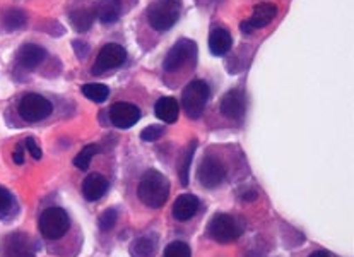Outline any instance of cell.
Here are the masks:
<instances>
[{
  "label": "cell",
  "mask_w": 354,
  "mask_h": 257,
  "mask_svg": "<svg viewBox=\"0 0 354 257\" xmlns=\"http://www.w3.org/2000/svg\"><path fill=\"white\" fill-rule=\"evenodd\" d=\"M137 195L147 208H161L168 201L169 195L168 179L158 170H149L140 179Z\"/></svg>",
  "instance_id": "cell-1"
},
{
  "label": "cell",
  "mask_w": 354,
  "mask_h": 257,
  "mask_svg": "<svg viewBox=\"0 0 354 257\" xmlns=\"http://www.w3.org/2000/svg\"><path fill=\"white\" fill-rule=\"evenodd\" d=\"M182 14V0H154L147 7V21L156 31H168Z\"/></svg>",
  "instance_id": "cell-2"
},
{
  "label": "cell",
  "mask_w": 354,
  "mask_h": 257,
  "mask_svg": "<svg viewBox=\"0 0 354 257\" xmlns=\"http://www.w3.org/2000/svg\"><path fill=\"white\" fill-rule=\"evenodd\" d=\"M71 227V220H68L67 211L62 208H53L45 209V211L39 215L38 220V228L39 233L43 235L48 240H57V238H62L68 231Z\"/></svg>",
  "instance_id": "cell-3"
},
{
  "label": "cell",
  "mask_w": 354,
  "mask_h": 257,
  "mask_svg": "<svg viewBox=\"0 0 354 257\" xmlns=\"http://www.w3.org/2000/svg\"><path fill=\"white\" fill-rule=\"evenodd\" d=\"M209 96H211V89L205 81H192L185 89H183L182 95V107L185 110V114L190 118H198L204 112L205 103H207Z\"/></svg>",
  "instance_id": "cell-4"
},
{
  "label": "cell",
  "mask_w": 354,
  "mask_h": 257,
  "mask_svg": "<svg viewBox=\"0 0 354 257\" xmlns=\"http://www.w3.org/2000/svg\"><path fill=\"white\" fill-rule=\"evenodd\" d=\"M209 235L216 242H219V244H230V242H234L240 238L241 227L238 225V222L233 216L219 213L209 223Z\"/></svg>",
  "instance_id": "cell-5"
},
{
  "label": "cell",
  "mask_w": 354,
  "mask_h": 257,
  "mask_svg": "<svg viewBox=\"0 0 354 257\" xmlns=\"http://www.w3.org/2000/svg\"><path fill=\"white\" fill-rule=\"evenodd\" d=\"M53 107L45 96L30 93L19 101V115L26 122H39L52 114Z\"/></svg>",
  "instance_id": "cell-6"
},
{
  "label": "cell",
  "mask_w": 354,
  "mask_h": 257,
  "mask_svg": "<svg viewBox=\"0 0 354 257\" xmlns=\"http://www.w3.org/2000/svg\"><path fill=\"white\" fill-rule=\"evenodd\" d=\"M226 166L219 158L205 157L197 170V179L207 189H216L225 182Z\"/></svg>",
  "instance_id": "cell-7"
},
{
  "label": "cell",
  "mask_w": 354,
  "mask_h": 257,
  "mask_svg": "<svg viewBox=\"0 0 354 257\" xmlns=\"http://www.w3.org/2000/svg\"><path fill=\"white\" fill-rule=\"evenodd\" d=\"M195 50H197V45L190 39L183 38L180 42H176L175 45L171 46L168 53L165 57V62H162V67H165L166 72H176L180 67H183L189 60H192L195 57Z\"/></svg>",
  "instance_id": "cell-8"
},
{
  "label": "cell",
  "mask_w": 354,
  "mask_h": 257,
  "mask_svg": "<svg viewBox=\"0 0 354 257\" xmlns=\"http://www.w3.org/2000/svg\"><path fill=\"white\" fill-rule=\"evenodd\" d=\"M125 59H127V52H125L124 46L118 45V43H108L97 53L96 62L93 65V72L101 74V72L120 67L125 62Z\"/></svg>",
  "instance_id": "cell-9"
},
{
  "label": "cell",
  "mask_w": 354,
  "mask_h": 257,
  "mask_svg": "<svg viewBox=\"0 0 354 257\" xmlns=\"http://www.w3.org/2000/svg\"><path fill=\"white\" fill-rule=\"evenodd\" d=\"M110 121L118 129L132 127L140 121L139 107L132 103H125V101H118V103L111 105Z\"/></svg>",
  "instance_id": "cell-10"
},
{
  "label": "cell",
  "mask_w": 354,
  "mask_h": 257,
  "mask_svg": "<svg viewBox=\"0 0 354 257\" xmlns=\"http://www.w3.org/2000/svg\"><path fill=\"white\" fill-rule=\"evenodd\" d=\"M219 110L225 117L231 118V121H241L247 110V101H245V95L241 89H231L225 96L221 98V105Z\"/></svg>",
  "instance_id": "cell-11"
},
{
  "label": "cell",
  "mask_w": 354,
  "mask_h": 257,
  "mask_svg": "<svg viewBox=\"0 0 354 257\" xmlns=\"http://www.w3.org/2000/svg\"><path fill=\"white\" fill-rule=\"evenodd\" d=\"M198 197H195L194 194H183L173 204V216L178 222H189L190 218H194L198 211Z\"/></svg>",
  "instance_id": "cell-12"
},
{
  "label": "cell",
  "mask_w": 354,
  "mask_h": 257,
  "mask_svg": "<svg viewBox=\"0 0 354 257\" xmlns=\"http://www.w3.org/2000/svg\"><path fill=\"white\" fill-rule=\"evenodd\" d=\"M3 257H35V249H32L31 240L24 233L10 235L6 244Z\"/></svg>",
  "instance_id": "cell-13"
},
{
  "label": "cell",
  "mask_w": 354,
  "mask_h": 257,
  "mask_svg": "<svg viewBox=\"0 0 354 257\" xmlns=\"http://www.w3.org/2000/svg\"><path fill=\"white\" fill-rule=\"evenodd\" d=\"M45 48H41L39 45H32V43H26L17 52V62L23 65L24 69H36L45 60Z\"/></svg>",
  "instance_id": "cell-14"
},
{
  "label": "cell",
  "mask_w": 354,
  "mask_h": 257,
  "mask_svg": "<svg viewBox=\"0 0 354 257\" xmlns=\"http://www.w3.org/2000/svg\"><path fill=\"white\" fill-rule=\"evenodd\" d=\"M108 180L104 179L100 173H91L89 177H86L84 184H82V194L88 201H97V199L103 197L108 190Z\"/></svg>",
  "instance_id": "cell-15"
},
{
  "label": "cell",
  "mask_w": 354,
  "mask_h": 257,
  "mask_svg": "<svg viewBox=\"0 0 354 257\" xmlns=\"http://www.w3.org/2000/svg\"><path fill=\"white\" fill-rule=\"evenodd\" d=\"M122 14V2L120 0H97L95 7V17L103 24L115 23Z\"/></svg>",
  "instance_id": "cell-16"
},
{
  "label": "cell",
  "mask_w": 354,
  "mask_h": 257,
  "mask_svg": "<svg viewBox=\"0 0 354 257\" xmlns=\"http://www.w3.org/2000/svg\"><path fill=\"white\" fill-rule=\"evenodd\" d=\"M277 16V7L274 3H260L255 6L252 17L247 21L250 24L252 30H259V28H266L267 24H270L274 21V17Z\"/></svg>",
  "instance_id": "cell-17"
},
{
  "label": "cell",
  "mask_w": 354,
  "mask_h": 257,
  "mask_svg": "<svg viewBox=\"0 0 354 257\" xmlns=\"http://www.w3.org/2000/svg\"><path fill=\"white\" fill-rule=\"evenodd\" d=\"M231 45H233V38H231L230 31L225 30V28H216L209 35V50H211L212 55H225V53L230 52Z\"/></svg>",
  "instance_id": "cell-18"
},
{
  "label": "cell",
  "mask_w": 354,
  "mask_h": 257,
  "mask_svg": "<svg viewBox=\"0 0 354 257\" xmlns=\"http://www.w3.org/2000/svg\"><path fill=\"white\" fill-rule=\"evenodd\" d=\"M178 101L171 96L161 98V100H158L156 107H154V112H156L158 117H160L162 122H166V124L176 122V118H178Z\"/></svg>",
  "instance_id": "cell-19"
},
{
  "label": "cell",
  "mask_w": 354,
  "mask_h": 257,
  "mask_svg": "<svg viewBox=\"0 0 354 257\" xmlns=\"http://www.w3.org/2000/svg\"><path fill=\"white\" fill-rule=\"evenodd\" d=\"M158 249L156 235H144V237L133 240L130 247V256L132 257H154Z\"/></svg>",
  "instance_id": "cell-20"
},
{
  "label": "cell",
  "mask_w": 354,
  "mask_h": 257,
  "mask_svg": "<svg viewBox=\"0 0 354 257\" xmlns=\"http://www.w3.org/2000/svg\"><path fill=\"white\" fill-rule=\"evenodd\" d=\"M93 21H95V12L89 9H77L71 12V24L79 33L88 31L93 26Z\"/></svg>",
  "instance_id": "cell-21"
},
{
  "label": "cell",
  "mask_w": 354,
  "mask_h": 257,
  "mask_svg": "<svg viewBox=\"0 0 354 257\" xmlns=\"http://www.w3.org/2000/svg\"><path fill=\"white\" fill-rule=\"evenodd\" d=\"M195 150H197V141H192V143L189 144V148H187V150H185V153H183V157L180 158L178 177H180V182H182V186H189L190 163H192Z\"/></svg>",
  "instance_id": "cell-22"
},
{
  "label": "cell",
  "mask_w": 354,
  "mask_h": 257,
  "mask_svg": "<svg viewBox=\"0 0 354 257\" xmlns=\"http://www.w3.org/2000/svg\"><path fill=\"white\" fill-rule=\"evenodd\" d=\"M2 24L7 31H16L26 24V14L19 9H9L3 12Z\"/></svg>",
  "instance_id": "cell-23"
},
{
  "label": "cell",
  "mask_w": 354,
  "mask_h": 257,
  "mask_svg": "<svg viewBox=\"0 0 354 257\" xmlns=\"http://www.w3.org/2000/svg\"><path fill=\"white\" fill-rule=\"evenodd\" d=\"M81 93L86 98H89L91 101H96V103H103V101H106L108 96H110V89H108V86L97 85V82L84 85L81 88Z\"/></svg>",
  "instance_id": "cell-24"
},
{
  "label": "cell",
  "mask_w": 354,
  "mask_h": 257,
  "mask_svg": "<svg viewBox=\"0 0 354 257\" xmlns=\"http://www.w3.org/2000/svg\"><path fill=\"white\" fill-rule=\"evenodd\" d=\"M97 153H100V146H97V144H88V146H84V150L74 158V165L81 170H88L89 163H91V160Z\"/></svg>",
  "instance_id": "cell-25"
},
{
  "label": "cell",
  "mask_w": 354,
  "mask_h": 257,
  "mask_svg": "<svg viewBox=\"0 0 354 257\" xmlns=\"http://www.w3.org/2000/svg\"><path fill=\"white\" fill-rule=\"evenodd\" d=\"M165 257H192V252H190V247L183 242H173L166 247Z\"/></svg>",
  "instance_id": "cell-26"
},
{
  "label": "cell",
  "mask_w": 354,
  "mask_h": 257,
  "mask_svg": "<svg viewBox=\"0 0 354 257\" xmlns=\"http://www.w3.org/2000/svg\"><path fill=\"white\" fill-rule=\"evenodd\" d=\"M117 223V211L115 209H106L103 215L100 216V228L101 231H108L115 227Z\"/></svg>",
  "instance_id": "cell-27"
},
{
  "label": "cell",
  "mask_w": 354,
  "mask_h": 257,
  "mask_svg": "<svg viewBox=\"0 0 354 257\" xmlns=\"http://www.w3.org/2000/svg\"><path fill=\"white\" fill-rule=\"evenodd\" d=\"M162 134H165V129H162L161 125H151V127H147V129L142 130L140 137H142V141H147V143H153V141L160 139Z\"/></svg>",
  "instance_id": "cell-28"
},
{
  "label": "cell",
  "mask_w": 354,
  "mask_h": 257,
  "mask_svg": "<svg viewBox=\"0 0 354 257\" xmlns=\"http://www.w3.org/2000/svg\"><path fill=\"white\" fill-rule=\"evenodd\" d=\"M10 208H12V195H10L9 190L0 186V216L6 215Z\"/></svg>",
  "instance_id": "cell-29"
},
{
  "label": "cell",
  "mask_w": 354,
  "mask_h": 257,
  "mask_svg": "<svg viewBox=\"0 0 354 257\" xmlns=\"http://www.w3.org/2000/svg\"><path fill=\"white\" fill-rule=\"evenodd\" d=\"M24 144H26V150L30 151V157L35 158V160H39V158H41V148L38 146V143H36L32 137H28V139L24 141Z\"/></svg>",
  "instance_id": "cell-30"
},
{
  "label": "cell",
  "mask_w": 354,
  "mask_h": 257,
  "mask_svg": "<svg viewBox=\"0 0 354 257\" xmlns=\"http://www.w3.org/2000/svg\"><path fill=\"white\" fill-rule=\"evenodd\" d=\"M12 160L16 165H23L24 163V153H23V146H16V150H14V154H12Z\"/></svg>",
  "instance_id": "cell-31"
},
{
  "label": "cell",
  "mask_w": 354,
  "mask_h": 257,
  "mask_svg": "<svg viewBox=\"0 0 354 257\" xmlns=\"http://www.w3.org/2000/svg\"><path fill=\"white\" fill-rule=\"evenodd\" d=\"M72 45H74V50H75V52H77L79 57H84L86 53H88V45H86V43H82V42H79V39H75V42L72 43Z\"/></svg>",
  "instance_id": "cell-32"
},
{
  "label": "cell",
  "mask_w": 354,
  "mask_h": 257,
  "mask_svg": "<svg viewBox=\"0 0 354 257\" xmlns=\"http://www.w3.org/2000/svg\"><path fill=\"white\" fill-rule=\"evenodd\" d=\"M241 30H243L245 35H250V33L254 31V30H252V28H250V24L247 23V21H245V23H241Z\"/></svg>",
  "instance_id": "cell-33"
},
{
  "label": "cell",
  "mask_w": 354,
  "mask_h": 257,
  "mask_svg": "<svg viewBox=\"0 0 354 257\" xmlns=\"http://www.w3.org/2000/svg\"><path fill=\"white\" fill-rule=\"evenodd\" d=\"M310 257H332V256L328 254V252H325V251H317V252H313V254Z\"/></svg>",
  "instance_id": "cell-34"
}]
</instances>
